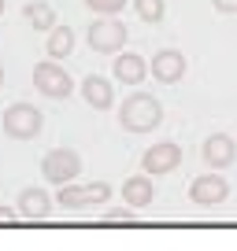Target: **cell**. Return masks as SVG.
I'll list each match as a JSON object with an SVG mask.
<instances>
[{"mask_svg": "<svg viewBox=\"0 0 237 251\" xmlns=\"http://www.w3.org/2000/svg\"><path fill=\"white\" fill-rule=\"evenodd\" d=\"M189 200L197 207H219L230 200V181L222 177V174H200V177H193L189 185Z\"/></svg>", "mask_w": 237, "mask_h": 251, "instance_id": "cell-8", "label": "cell"}, {"mask_svg": "<svg viewBox=\"0 0 237 251\" xmlns=\"http://www.w3.org/2000/svg\"><path fill=\"white\" fill-rule=\"evenodd\" d=\"M215 11H222V15H237V0H211Z\"/></svg>", "mask_w": 237, "mask_h": 251, "instance_id": "cell-20", "label": "cell"}, {"mask_svg": "<svg viewBox=\"0 0 237 251\" xmlns=\"http://www.w3.org/2000/svg\"><path fill=\"white\" fill-rule=\"evenodd\" d=\"M0 85H4V63H0Z\"/></svg>", "mask_w": 237, "mask_h": 251, "instance_id": "cell-22", "label": "cell"}, {"mask_svg": "<svg viewBox=\"0 0 237 251\" xmlns=\"http://www.w3.org/2000/svg\"><path fill=\"white\" fill-rule=\"evenodd\" d=\"M89 48L100 55H118L122 45H126V23H118V19H96L89 23Z\"/></svg>", "mask_w": 237, "mask_h": 251, "instance_id": "cell-6", "label": "cell"}, {"mask_svg": "<svg viewBox=\"0 0 237 251\" xmlns=\"http://www.w3.org/2000/svg\"><path fill=\"white\" fill-rule=\"evenodd\" d=\"M111 200V185L108 181H93V185H63L56 192V203L63 211H86L93 203H104Z\"/></svg>", "mask_w": 237, "mask_h": 251, "instance_id": "cell-5", "label": "cell"}, {"mask_svg": "<svg viewBox=\"0 0 237 251\" xmlns=\"http://www.w3.org/2000/svg\"><path fill=\"white\" fill-rule=\"evenodd\" d=\"M148 71H152V78H156V81H163V85H174V81H182V78H185V55L178 52V48H163V52L152 55Z\"/></svg>", "mask_w": 237, "mask_h": 251, "instance_id": "cell-9", "label": "cell"}, {"mask_svg": "<svg viewBox=\"0 0 237 251\" xmlns=\"http://www.w3.org/2000/svg\"><path fill=\"white\" fill-rule=\"evenodd\" d=\"M15 218H19V214L11 211V207H0V222H15Z\"/></svg>", "mask_w": 237, "mask_h": 251, "instance_id": "cell-21", "label": "cell"}, {"mask_svg": "<svg viewBox=\"0 0 237 251\" xmlns=\"http://www.w3.org/2000/svg\"><path fill=\"white\" fill-rule=\"evenodd\" d=\"M15 214H23V218H30V222L48 218V214H52V196H48L45 188H23V192H19Z\"/></svg>", "mask_w": 237, "mask_h": 251, "instance_id": "cell-12", "label": "cell"}, {"mask_svg": "<svg viewBox=\"0 0 237 251\" xmlns=\"http://www.w3.org/2000/svg\"><path fill=\"white\" fill-rule=\"evenodd\" d=\"M33 85H37V93L48 96V100H67V96L74 93V78L67 74V67L63 63H52V59L33 67Z\"/></svg>", "mask_w": 237, "mask_h": 251, "instance_id": "cell-4", "label": "cell"}, {"mask_svg": "<svg viewBox=\"0 0 237 251\" xmlns=\"http://www.w3.org/2000/svg\"><path fill=\"white\" fill-rule=\"evenodd\" d=\"M200 155H204V163L211 166V170H226L237 159V141L226 137V133H211L204 141V148H200Z\"/></svg>", "mask_w": 237, "mask_h": 251, "instance_id": "cell-10", "label": "cell"}, {"mask_svg": "<svg viewBox=\"0 0 237 251\" xmlns=\"http://www.w3.org/2000/svg\"><path fill=\"white\" fill-rule=\"evenodd\" d=\"M134 11H137V19H141V23L156 26V23H163L167 4H163V0H134Z\"/></svg>", "mask_w": 237, "mask_h": 251, "instance_id": "cell-17", "label": "cell"}, {"mask_svg": "<svg viewBox=\"0 0 237 251\" xmlns=\"http://www.w3.org/2000/svg\"><path fill=\"white\" fill-rule=\"evenodd\" d=\"M122 200H126L130 211H141V207H148L152 200H156V185H152L148 174H134V177L122 181Z\"/></svg>", "mask_w": 237, "mask_h": 251, "instance_id": "cell-11", "label": "cell"}, {"mask_svg": "<svg viewBox=\"0 0 237 251\" xmlns=\"http://www.w3.org/2000/svg\"><path fill=\"white\" fill-rule=\"evenodd\" d=\"M45 52H48V59H52V63H63L67 55L74 52V30H71V26H59V23H56L52 30H48Z\"/></svg>", "mask_w": 237, "mask_h": 251, "instance_id": "cell-15", "label": "cell"}, {"mask_svg": "<svg viewBox=\"0 0 237 251\" xmlns=\"http://www.w3.org/2000/svg\"><path fill=\"white\" fill-rule=\"evenodd\" d=\"M4 8H8V4H4V0H0V15H4Z\"/></svg>", "mask_w": 237, "mask_h": 251, "instance_id": "cell-23", "label": "cell"}, {"mask_svg": "<svg viewBox=\"0 0 237 251\" xmlns=\"http://www.w3.org/2000/svg\"><path fill=\"white\" fill-rule=\"evenodd\" d=\"M182 166V144L178 141H156L148 151L141 155V170L148 177H159V174H171Z\"/></svg>", "mask_w": 237, "mask_h": 251, "instance_id": "cell-7", "label": "cell"}, {"mask_svg": "<svg viewBox=\"0 0 237 251\" xmlns=\"http://www.w3.org/2000/svg\"><path fill=\"white\" fill-rule=\"evenodd\" d=\"M86 8H89V11H96L100 19H115L118 11L126 8V0H86Z\"/></svg>", "mask_w": 237, "mask_h": 251, "instance_id": "cell-18", "label": "cell"}, {"mask_svg": "<svg viewBox=\"0 0 237 251\" xmlns=\"http://www.w3.org/2000/svg\"><path fill=\"white\" fill-rule=\"evenodd\" d=\"M41 126H45V115L26 100L11 103V107L4 111V133H8L11 141H33V137L41 133Z\"/></svg>", "mask_w": 237, "mask_h": 251, "instance_id": "cell-2", "label": "cell"}, {"mask_svg": "<svg viewBox=\"0 0 237 251\" xmlns=\"http://www.w3.org/2000/svg\"><path fill=\"white\" fill-rule=\"evenodd\" d=\"M82 96H86V103L93 111H108L111 103H115V89H111V81L100 78V74H89V78L82 81Z\"/></svg>", "mask_w": 237, "mask_h": 251, "instance_id": "cell-13", "label": "cell"}, {"mask_svg": "<svg viewBox=\"0 0 237 251\" xmlns=\"http://www.w3.org/2000/svg\"><path fill=\"white\" fill-rule=\"evenodd\" d=\"M163 122V103L148 93H134L118 103V126L126 133H152Z\"/></svg>", "mask_w": 237, "mask_h": 251, "instance_id": "cell-1", "label": "cell"}, {"mask_svg": "<svg viewBox=\"0 0 237 251\" xmlns=\"http://www.w3.org/2000/svg\"><path fill=\"white\" fill-rule=\"evenodd\" d=\"M41 174H45V181H52L56 188L63 185H74L82 174V155L71 148H52L45 159H41Z\"/></svg>", "mask_w": 237, "mask_h": 251, "instance_id": "cell-3", "label": "cell"}, {"mask_svg": "<svg viewBox=\"0 0 237 251\" xmlns=\"http://www.w3.org/2000/svg\"><path fill=\"white\" fill-rule=\"evenodd\" d=\"M104 218L108 222H134V211H130V207H111Z\"/></svg>", "mask_w": 237, "mask_h": 251, "instance_id": "cell-19", "label": "cell"}, {"mask_svg": "<svg viewBox=\"0 0 237 251\" xmlns=\"http://www.w3.org/2000/svg\"><path fill=\"white\" fill-rule=\"evenodd\" d=\"M145 74H148V63L137 52H118L115 55V81H122V85H141Z\"/></svg>", "mask_w": 237, "mask_h": 251, "instance_id": "cell-14", "label": "cell"}, {"mask_svg": "<svg viewBox=\"0 0 237 251\" xmlns=\"http://www.w3.org/2000/svg\"><path fill=\"white\" fill-rule=\"evenodd\" d=\"M23 19L33 26V30H45V33L56 26V11H52V4H45V0H30L23 8Z\"/></svg>", "mask_w": 237, "mask_h": 251, "instance_id": "cell-16", "label": "cell"}]
</instances>
